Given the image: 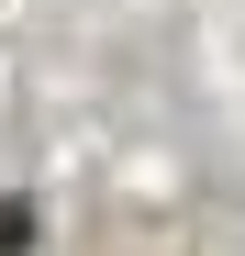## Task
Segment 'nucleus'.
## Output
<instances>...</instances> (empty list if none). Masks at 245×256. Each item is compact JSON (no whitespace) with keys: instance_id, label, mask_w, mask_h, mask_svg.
<instances>
[{"instance_id":"obj_1","label":"nucleus","mask_w":245,"mask_h":256,"mask_svg":"<svg viewBox=\"0 0 245 256\" xmlns=\"http://www.w3.org/2000/svg\"><path fill=\"white\" fill-rule=\"evenodd\" d=\"M22 234H34V212H22V200H0V256H12Z\"/></svg>"}]
</instances>
